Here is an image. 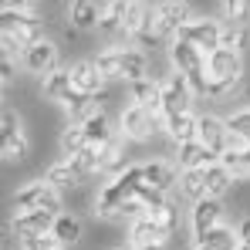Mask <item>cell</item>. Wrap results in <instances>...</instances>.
I'll list each match as a JSON object with an SVG mask.
<instances>
[{
  "label": "cell",
  "mask_w": 250,
  "mask_h": 250,
  "mask_svg": "<svg viewBox=\"0 0 250 250\" xmlns=\"http://www.w3.org/2000/svg\"><path fill=\"white\" fill-rule=\"evenodd\" d=\"M142 183H146V169L142 166H128L122 176L105 183L95 196V216L98 220H125V207L135 200Z\"/></svg>",
  "instance_id": "6da1fadb"
},
{
  "label": "cell",
  "mask_w": 250,
  "mask_h": 250,
  "mask_svg": "<svg viewBox=\"0 0 250 250\" xmlns=\"http://www.w3.org/2000/svg\"><path fill=\"white\" fill-rule=\"evenodd\" d=\"M0 27H3V34H10L24 47V54L31 47H38L41 41H47L44 21L38 17V3H31V0H7L0 10Z\"/></svg>",
  "instance_id": "7a4b0ae2"
},
{
  "label": "cell",
  "mask_w": 250,
  "mask_h": 250,
  "mask_svg": "<svg viewBox=\"0 0 250 250\" xmlns=\"http://www.w3.org/2000/svg\"><path fill=\"white\" fill-rule=\"evenodd\" d=\"M169 61H172V71L189 82L193 95H207L209 71H207V54L203 51H196L193 44H186V41H172L169 44Z\"/></svg>",
  "instance_id": "3957f363"
},
{
  "label": "cell",
  "mask_w": 250,
  "mask_h": 250,
  "mask_svg": "<svg viewBox=\"0 0 250 250\" xmlns=\"http://www.w3.org/2000/svg\"><path fill=\"white\" fill-rule=\"evenodd\" d=\"M14 207H17V213H34V209H41V213L61 216V193H58L47 179H38V183H27L24 189L14 193Z\"/></svg>",
  "instance_id": "277c9868"
},
{
  "label": "cell",
  "mask_w": 250,
  "mask_h": 250,
  "mask_svg": "<svg viewBox=\"0 0 250 250\" xmlns=\"http://www.w3.org/2000/svg\"><path fill=\"white\" fill-rule=\"evenodd\" d=\"M159 128H163V122L152 112L139 108V105H128V108H122V115H119V132H122L128 142H149Z\"/></svg>",
  "instance_id": "5b68a950"
},
{
  "label": "cell",
  "mask_w": 250,
  "mask_h": 250,
  "mask_svg": "<svg viewBox=\"0 0 250 250\" xmlns=\"http://www.w3.org/2000/svg\"><path fill=\"white\" fill-rule=\"evenodd\" d=\"M220 38H223V24H216L209 17H193L179 31L176 41H186V44H193L196 51H203V54H213V51H220Z\"/></svg>",
  "instance_id": "8992f818"
},
{
  "label": "cell",
  "mask_w": 250,
  "mask_h": 250,
  "mask_svg": "<svg viewBox=\"0 0 250 250\" xmlns=\"http://www.w3.org/2000/svg\"><path fill=\"white\" fill-rule=\"evenodd\" d=\"M193 21L189 14V3H179V0H166V3H156V34L163 41H176L179 31Z\"/></svg>",
  "instance_id": "52a82bcc"
},
{
  "label": "cell",
  "mask_w": 250,
  "mask_h": 250,
  "mask_svg": "<svg viewBox=\"0 0 250 250\" xmlns=\"http://www.w3.org/2000/svg\"><path fill=\"white\" fill-rule=\"evenodd\" d=\"M0 156L7 163H21L27 156V135H24V125L21 119L7 108L3 119H0Z\"/></svg>",
  "instance_id": "ba28073f"
},
{
  "label": "cell",
  "mask_w": 250,
  "mask_h": 250,
  "mask_svg": "<svg viewBox=\"0 0 250 250\" xmlns=\"http://www.w3.org/2000/svg\"><path fill=\"white\" fill-rule=\"evenodd\" d=\"M159 84H163V112H166V119H172V115H189V108H193V88H189V82L172 71Z\"/></svg>",
  "instance_id": "9c48e42d"
},
{
  "label": "cell",
  "mask_w": 250,
  "mask_h": 250,
  "mask_svg": "<svg viewBox=\"0 0 250 250\" xmlns=\"http://www.w3.org/2000/svg\"><path fill=\"white\" fill-rule=\"evenodd\" d=\"M223 223V200H200V203H193L189 209V227H193V244L200 240V237H207L209 230H216Z\"/></svg>",
  "instance_id": "30bf717a"
},
{
  "label": "cell",
  "mask_w": 250,
  "mask_h": 250,
  "mask_svg": "<svg viewBox=\"0 0 250 250\" xmlns=\"http://www.w3.org/2000/svg\"><path fill=\"white\" fill-rule=\"evenodd\" d=\"M166 244H169V233L163 227H156L149 216L128 223V247L132 250H166Z\"/></svg>",
  "instance_id": "8fae6325"
},
{
  "label": "cell",
  "mask_w": 250,
  "mask_h": 250,
  "mask_svg": "<svg viewBox=\"0 0 250 250\" xmlns=\"http://www.w3.org/2000/svg\"><path fill=\"white\" fill-rule=\"evenodd\" d=\"M54 213H41V209H34V213H14V220H10V233H17V240L24 244V240H34V237H47L51 230H54Z\"/></svg>",
  "instance_id": "7c38bea8"
},
{
  "label": "cell",
  "mask_w": 250,
  "mask_h": 250,
  "mask_svg": "<svg viewBox=\"0 0 250 250\" xmlns=\"http://www.w3.org/2000/svg\"><path fill=\"white\" fill-rule=\"evenodd\" d=\"M207 71L209 82H240L244 78V58L220 47V51L207 54Z\"/></svg>",
  "instance_id": "4fadbf2b"
},
{
  "label": "cell",
  "mask_w": 250,
  "mask_h": 250,
  "mask_svg": "<svg viewBox=\"0 0 250 250\" xmlns=\"http://www.w3.org/2000/svg\"><path fill=\"white\" fill-rule=\"evenodd\" d=\"M128 95H132V105L152 112L159 122L166 119V112H163V84H159V82H152V78L132 82V84H128Z\"/></svg>",
  "instance_id": "5bb4252c"
},
{
  "label": "cell",
  "mask_w": 250,
  "mask_h": 250,
  "mask_svg": "<svg viewBox=\"0 0 250 250\" xmlns=\"http://www.w3.org/2000/svg\"><path fill=\"white\" fill-rule=\"evenodd\" d=\"M209 152L223 156L230 149V128H227V119H216V115H200V135H196Z\"/></svg>",
  "instance_id": "9a60e30c"
},
{
  "label": "cell",
  "mask_w": 250,
  "mask_h": 250,
  "mask_svg": "<svg viewBox=\"0 0 250 250\" xmlns=\"http://www.w3.org/2000/svg\"><path fill=\"white\" fill-rule=\"evenodd\" d=\"M216 163H220V156L209 152L200 139L186 142V146H176V166H179V172H186V169H209Z\"/></svg>",
  "instance_id": "2e32d148"
},
{
  "label": "cell",
  "mask_w": 250,
  "mask_h": 250,
  "mask_svg": "<svg viewBox=\"0 0 250 250\" xmlns=\"http://www.w3.org/2000/svg\"><path fill=\"white\" fill-rule=\"evenodd\" d=\"M24 68H27L31 75H41V82L47 75H54V71H58V44L41 41L38 47H31V51L24 54Z\"/></svg>",
  "instance_id": "e0dca14e"
},
{
  "label": "cell",
  "mask_w": 250,
  "mask_h": 250,
  "mask_svg": "<svg viewBox=\"0 0 250 250\" xmlns=\"http://www.w3.org/2000/svg\"><path fill=\"white\" fill-rule=\"evenodd\" d=\"M142 169H146V183L152 189H159V193H169V189L179 186V166L169 163V159H152V163H146Z\"/></svg>",
  "instance_id": "ac0fdd59"
},
{
  "label": "cell",
  "mask_w": 250,
  "mask_h": 250,
  "mask_svg": "<svg viewBox=\"0 0 250 250\" xmlns=\"http://www.w3.org/2000/svg\"><path fill=\"white\" fill-rule=\"evenodd\" d=\"M163 132L169 135V142L176 146H186V142H196L200 135V115H172V119H163Z\"/></svg>",
  "instance_id": "d6986e66"
},
{
  "label": "cell",
  "mask_w": 250,
  "mask_h": 250,
  "mask_svg": "<svg viewBox=\"0 0 250 250\" xmlns=\"http://www.w3.org/2000/svg\"><path fill=\"white\" fill-rule=\"evenodd\" d=\"M68 71H71V84H75V91H84V95L95 98V95L105 88V78L98 75L95 61H75Z\"/></svg>",
  "instance_id": "ffe728a7"
},
{
  "label": "cell",
  "mask_w": 250,
  "mask_h": 250,
  "mask_svg": "<svg viewBox=\"0 0 250 250\" xmlns=\"http://www.w3.org/2000/svg\"><path fill=\"white\" fill-rule=\"evenodd\" d=\"M82 128H84V139H88V146H91V149H102V146L119 132V128H112V119H108L102 108H95V112L82 122Z\"/></svg>",
  "instance_id": "44dd1931"
},
{
  "label": "cell",
  "mask_w": 250,
  "mask_h": 250,
  "mask_svg": "<svg viewBox=\"0 0 250 250\" xmlns=\"http://www.w3.org/2000/svg\"><path fill=\"white\" fill-rule=\"evenodd\" d=\"M98 156H102L105 172H112V179H115V176H122L125 169H128V159H125V135H122V132H115V135L98 149Z\"/></svg>",
  "instance_id": "7402d4cb"
},
{
  "label": "cell",
  "mask_w": 250,
  "mask_h": 250,
  "mask_svg": "<svg viewBox=\"0 0 250 250\" xmlns=\"http://www.w3.org/2000/svg\"><path fill=\"white\" fill-rule=\"evenodd\" d=\"M68 21L75 31H91L102 24V3H91V0H75L68 7Z\"/></svg>",
  "instance_id": "603a6c76"
},
{
  "label": "cell",
  "mask_w": 250,
  "mask_h": 250,
  "mask_svg": "<svg viewBox=\"0 0 250 250\" xmlns=\"http://www.w3.org/2000/svg\"><path fill=\"white\" fill-rule=\"evenodd\" d=\"M54 240L61 244L64 250H71V247H78L82 244V220L78 216H68V213H61L58 220H54Z\"/></svg>",
  "instance_id": "cb8c5ba5"
},
{
  "label": "cell",
  "mask_w": 250,
  "mask_h": 250,
  "mask_svg": "<svg viewBox=\"0 0 250 250\" xmlns=\"http://www.w3.org/2000/svg\"><path fill=\"white\" fill-rule=\"evenodd\" d=\"M71 91H75V84H71V71L68 68H58L54 75H47L41 82V95L51 98V102H64Z\"/></svg>",
  "instance_id": "d4e9b609"
},
{
  "label": "cell",
  "mask_w": 250,
  "mask_h": 250,
  "mask_svg": "<svg viewBox=\"0 0 250 250\" xmlns=\"http://www.w3.org/2000/svg\"><path fill=\"white\" fill-rule=\"evenodd\" d=\"M95 68L105 82H115L122 78V68H125V47H105L98 58H95Z\"/></svg>",
  "instance_id": "484cf974"
},
{
  "label": "cell",
  "mask_w": 250,
  "mask_h": 250,
  "mask_svg": "<svg viewBox=\"0 0 250 250\" xmlns=\"http://www.w3.org/2000/svg\"><path fill=\"white\" fill-rule=\"evenodd\" d=\"M203 176H207V196H213V200H223L233 189V172L223 166V163L203 169Z\"/></svg>",
  "instance_id": "4316f807"
},
{
  "label": "cell",
  "mask_w": 250,
  "mask_h": 250,
  "mask_svg": "<svg viewBox=\"0 0 250 250\" xmlns=\"http://www.w3.org/2000/svg\"><path fill=\"white\" fill-rule=\"evenodd\" d=\"M193 247H207V250H240V240H237V230L220 223L216 230H209L207 237H200Z\"/></svg>",
  "instance_id": "83f0119b"
},
{
  "label": "cell",
  "mask_w": 250,
  "mask_h": 250,
  "mask_svg": "<svg viewBox=\"0 0 250 250\" xmlns=\"http://www.w3.org/2000/svg\"><path fill=\"white\" fill-rule=\"evenodd\" d=\"M179 196H186V200H193V203H200V200H207V176H203V169H186V172H179Z\"/></svg>",
  "instance_id": "f1b7e54d"
},
{
  "label": "cell",
  "mask_w": 250,
  "mask_h": 250,
  "mask_svg": "<svg viewBox=\"0 0 250 250\" xmlns=\"http://www.w3.org/2000/svg\"><path fill=\"white\" fill-rule=\"evenodd\" d=\"M44 179H47L58 193H71V189H78V183H82V176L68 166V163H54V166H47Z\"/></svg>",
  "instance_id": "f546056e"
},
{
  "label": "cell",
  "mask_w": 250,
  "mask_h": 250,
  "mask_svg": "<svg viewBox=\"0 0 250 250\" xmlns=\"http://www.w3.org/2000/svg\"><path fill=\"white\" fill-rule=\"evenodd\" d=\"M227 128H230V149H247L250 146V108L233 112L227 119Z\"/></svg>",
  "instance_id": "4dcf8cb0"
},
{
  "label": "cell",
  "mask_w": 250,
  "mask_h": 250,
  "mask_svg": "<svg viewBox=\"0 0 250 250\" xmlns=\"http://www.w3.org/2000/svg\"><path fill=\"white\" fill-rule=\"evenodd\" d=\"M61 108L68 112V119H71V125H82L95 108H91V95H84V91H71L64 102H61Z\"/></svg>",
  "instance_id": "1f68e13d"
},
{
  "label": "cell",
  "mask_w": 250,
  "mask_h": 250,
  "mask_svg": "<svg viewBox=\"0 0 250 250\" xmlns=\"http://www.w3.org/2000/svg\"><path fill=\"white\" fill-rule=\"evenodd\" d=\"M68 166L75 169L82 179H88V176H98V172H105V166H102V156H98V149H84L82 156H75V159H64Z\"/></svg>",
  "instance_id": "d6a6232c"
},
{
  "label": "cell",
  "mask_w": 250,
  "mask_h": 250,
  "mask_svg": "<svg viewBox=\"0 0 250 250\" xmlns=\"http://www.w3.org/2000/svg\"><path fill=\"white\" fill-rule=\"evenodd\" d=\"M125 10H128V3H122V0L102 3V24H98V31H122L125 27Z\"/></svg>",
  "instance_id": "836d02e7"
},
{
  "label": "cell",
  "mask_w": 250,
  "mask_h": 250,
  "mask_svg": "<svg viewBox=\"0 0 250 250\" xmlns=\"http://www.w3.org/2000/svg\"><path fill=\"white\" fill-rule=\"evenodd\" d=\"M84 149H91L88 139H84V128L82 125H68V128L61 132V152H64L68 159H75V156H82Z\"/></svg>",
  "instance_id": "e575fe53"
},
{
  "label": "cell",
  "mask_w": 250,
  "mask_h": 250,
  "mask_svg": "<svg viewBox=\"0 0 250 250\" xmlns=\"http://www.w3.org/2000/svg\"><path fill=\"white\" fill-rule=\"evenodd\" d=\"M220 10H223L227 27H247V21H250V0H223V3H220Z\"/></svg>",
  "instance_id": "d590c367"
},
{
  "label": "cell",
  "mask_w": 250,
  "mask_h": 250,
  "mask_svg": "<svg viewBox=\"0 0 250 250\" xmlns=\"http://www.w3.org/2000/svg\"><path fill=\"white\" fill-rule=\"evenodd\" d=\"M146 216H149L156 227H163L169 237H172V233H176V227H179V209L172 207V200H166L163 207H156V209H149Z\"/></svg>",
  "instance_id": "8d00e7d4"
},
{
  "label": "cell",
  "mask_w": 250,
  "mask_h": 250,
  "mask_svg": "<svg viewBox=\"0 0 250 250\" xmlns=\"http://www.w3.org/2000/svg\"><path fill=\"white\" fill-rule=\"evenodd\" d=\"M220 163L233 172V179L250 176V146H247V149H227V152L220 156Z\"/></svg>",
  "instance_id": "74e56055"
},
{
  "label": "cell",
  "mask_w": 250,
  "mask_h": 250,
  "mask_svg": "<svg viewBox=\"0 0 250 250\" xmlns=\"http://www.w3.org/2000/svg\"><path fill=\"white\" fill-rule=\"evenodd\" d=\"M250 34L247 27H223V38H220V47L223 51H233V54H240L244 47H247Z\"/></svg>",
  "instance_id": "f35d334b"
},
{
  "label": "cell",
  "mask_w": 250,
  "mask_h": 250,
  "mask_svg": "<svg viewBox=\"0 0 250 250\" xmlns=\"http://www.w3.org/2000/svg\"><path fill=\"white\" fill-rule=\"evenodd\" d=\"M237 88H240V82H209L207 98H213V102H220V98H230Z\"/></svg>",
  "instance_id": "ab89813d"
},
{
  "label": "cell",
  "mask_w": 250,
  "mask_h": 250,
  "mask_svg": "<svg viewBox=\"0 0 250 250\" xmlns=\"http://www.w3.org/2000/svg\"><path fill=\"white\" fill-rule=\"evenodd\" d=\"M61 247L58 240H54V233H47V237H34V240H24L21 244V250H54Z\"/></svg>",
  "instance_id": "60d3db41"
},
{
  "label": "cell",
  "mask_w": 250,
  "mask_h": 250,
  "mask_svg": "<svg viewBox=\"0 0 250 250\" xmlns=\"http://www.w3.org/2000/svg\"><path fill=\"white\" fill-rule=\"evenodd\" d=\"M0 44H3V58H10V61H14V54H24V47L14 41L10 34H3V31H0Z\"/></svg>",
  "instance_id": "b9f144b4"
},
{
  "label": "cell",
  "mask_w": 250,
  "mask_h": 250,
  "mask_svg": "<svg viewBox=\"0 0 250 250\" xmlns=\"http://www.w3.org/2000/svg\"><path fill=\"white\" fill-rule=\"evenodd\" d=\"M237 240H240V247H250V216H247V220H240V227H237Z\"/></svg>",
  "instance_id": "7bdbcfd3"
},
{
  "label": "cell",
  "mask_w": 250,
  "mask_h": 250,
  "mask_svg": "<svg viewBox=\"0 0 250 250\" xmlns=\"http://www.w3.org/2000/svg\"><path fill=\"white\" fill-rule=\"evenodd\" d=\"M0 82L3 84L14 82V61H10V58H3V64H0Z\"/></svg>",
  "instance_id": "ee69618b"
},
{
  "label": "cell",
  "mask_w": 250,
  "mask_h": 250,
  "mask_svg": "<svg viewBox=\"0 0 250 250\" xmlns=\"http://www.w3.org/2000/svg\"><path fill=\"white\" fill-rule=\"evenodd\" d=\"M193 250H207V247H193Z\"/></svg>",
  "instance_id": "f6af8a7d"
},
{
  "label": "cell",
  "mask_w": 250,
  "mask_h": 250,
  "mask_svg": "<svg viewBox=\"0 0 250 250\" xmlns=\"http://www.w3.org/2000/svg\"><path fill=\"white\" fill-rule=\"evenodd\" d=\"M119 250H132V247H119Z\"/></svg>",
  "instance_id": "bcb514c9"
},
{
  "label": "cell",
  "mask_w": 250,
  "mask_h": 250,
  "mask_svg": "<svg viewBox=\"0 0 250 250\" xmlns=\"http://www.w3.org/2000/svg\"><path fill=\"white\" fill-rule=\"evenodd\" d=\"M54 250H64V247H54Z\"/></svg>",
  "instance_id": "7dc6e473"
},
{
  "label": "cell",
  "mask_w": 250,
  "mask_h": 250,
  "mask_svg": "<svg viewBox=\"0 0 250 250\" xmlns=\"http://www.w3.org/2000/svg\"><path fill=\"white\" fill-rule=\"evenodd\" d=\"M240 250H250V247H240Z\"/></svg>",
  "instance_id": "c3c4849f"
}]
</instances>
